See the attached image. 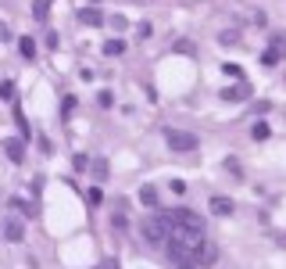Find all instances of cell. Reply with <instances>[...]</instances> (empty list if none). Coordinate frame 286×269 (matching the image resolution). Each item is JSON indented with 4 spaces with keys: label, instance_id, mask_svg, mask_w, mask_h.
Listing matches in <instances>:
<instances>
[{
    "label": "cell",
    "instance_id": "2e32d148",
    "mask_svg": "<svg viewBox=\"0 0 286 269\" xmlns=\"http://www.w3.org/2000/svg\"><path fill=\"white\" fill-rule=\"evenodd\" d=\"M272 51H275L279 58L286 54V40H282V36H272Z\"/></svg>",
    "mask_w": 286,
    "mask_h": 269
},
{
    "label": "cell",
    "instance_id": "ac0fdd59",
    "mask_svg": "<svg viewBox=\"0 0 286 269\" xmlns=\"http://www.w3.org/2000/svg\"><path fill=\"white\" fill-rule=\"evenodd\" d=\"M225 75H233V79H240V65H222Z\"/></svg>",
    "mask_w": 286,
    "mask_h": 269
},
{
    "label": "cell",
    "instance_id": "ba28073f",
    "mask_svg": "<svg viewBox=\"0 0 286 269\" xmlns=\"http://www.w3.org/2000/svg\"><path fill=\"white\" fill-rule=\"evenodd\" d=\"M32 15H36V22H47V15H50V0H39Z\"/></svg>",
    "mask_w": 286,
    "mask_h": 269
},
{
    "label": "cell",
    "instance_id": "7c38bea8",
    "mask_svg": "<svg viewBox=\"0 0 286 269\" xmlns=\"http://www.w3.org/2000/svg\"><path fill=\"white\" fill-rule=\"evenodd\" d=\"M251 137H254V140H268V126H265V122H254Z\"/></svg>",
    "mask_w": 286,
    "mask_h": 269
},
{
    "label": "cell",
    "instance_id": "7402d4cb",
    "mask_svg": "<svg viewBox=\"0 0 286 269\" xmlns=\"http://www.w3.org/2000/svg\"><path fill=\"white\" fill-rule=\"evenodd\" d=\"M100 269H118V262H104V265H100Z\"/></svg>",
    "mask_w": 286,
    "mask_h": 269
},
{
    "label": "cell",
    "instance_id": "9a60e30c",
    "mask_svg": "<svg viewBox=\"0 0 286 269\" xmlns=\"http://www.w3.org/2000/svg\"><path fill=\"white\" fill-rule=\"evenodd\" d=\"M0 101H15V83H0Z\"/></svg>",
    "mask_w": 286,
    "mask_h": 269
},
{
    "label": "cell",
    "instance_id": "8fae6325",
    "mask_svg": "<svg viewBox=\"0 0 286 269\" xmlns=\"http://www.w3.org/2000/svg\"><path fill=\"white\" fill-rule=\"evenodd\" d=\"M243 90H247V86H233V90H222V97L225 101H243Z\"/></svg>",
    "mask_w": 286,
    "mask_h": 269
},
{
    "label": "cell",
    "instance_id": "4fadbf2b",
    "mask_svg": "<svg viewBox=\"0 0 286 269\" xmlns=\"http://www.w3.org/2000/svg\"><path fill=\"white\" fill-rule=\"evenodd\" d=\"M93 176H97V180L107 176V162H104V158H93Z\"/></svg>",
    "mask_w": 286,
    "mask_h": 269
},
{
    "label": "cell",
    "instance_id": "52a82bcc",
    "mask_svg": "<svg viewBox=\"0 0 286 269\" xmlns=\"http://www.w3.org/2000/svg\"><path fill=\"white\" fill-rule=\"evenodd\" d=\"M140 201H143L147 208H157V190H154L150 183H143V190H140Z\"/></svg>",
    "mask_w": 286,
    "mask_h": 269
},
{
    "label": "cell",
    "instance_id": "ffe728a7",
    "mask_svg": "<svg viewBox=\"0 0 286 269\" xmlns=\"http://www.w3.org/2000/svg\"><path fill=\"white\" fill-rule=\"evenodd\" d=\"M90 165V155H75V169H86Z\"/></svg>",
    "mask_w": 286,
    "mask_h": 269
},
{
    "label": "cell",
    "instance_id": "5b68a950",
    "mask_svg": "<svg viewBox=\"0 0 286 269\" xmlns=\"http://www.w3.org/2000/svg\"><path fill=\"white\" fill-rule=\"evenodd\" d=\"M233 208H236V205H233L229 198H222V194L211 198V212H215V215H233Z\"/></svg>",
    "mask_w": 286,
    "mask_h": 269
},
{
    "label": "cell",
    "instance_id": "d6986e66",
    "mask_svg": "<svg viewBox=\"0 0 286 269\" xmlns=\"http://www.w3.org/2000/svg\"><path fill=\"white\" fill-rule=\"evenodd\" d=\"M261 61H265V65H279V54H275V51H265V58H261Z\"/></svg>",
    "mask_w": 286,
    "mask_h": 269
},
{
    "label": "cell",
    "instance_id": "8992f818",
    "mask_svg": "<svg viewBox=\"0 0 286 269\" xmlns=\"http://www.w3.org/2000/svg\"><path fill=\"white\" fill-rule=\"evenodd\" d=\"M79 22H83V25H104L107 18H104L97 8H86V11H79Z\"/></svg>",
    "mask_w": 286,
    "mask_h": 269
},
{
    "label": "cell",
    "instance_id": "e0dca14e",
    "mask_svg": "<svg viewBox=\"0 0 286 269\" xmlns=\"http://www.w3.org/2000/svg\"><path fill=\"white\" fill-rule=\"evenodd\" d=\"M218 43H225V47H229V43H240V32H222Z\"/></svg>",
    "mask_w": 286,
    "mask_h": 269
},
{
    "label": "cell",
    "instance_id": "6da1fadb",
    "mask_svg": "<svg viewBox=\"0 0 286 269\" xmlns=\"http://www.w3.org/2000/svg\"><path fill=\"white\" fill-rule=\"evenodd\" d=\"M140 234H143L147 244H165L168 241V219L165 215H147L140 222Z\"/></svg>",
    "mask_w": 286,
    "mask_h": 269
},
{
    "label": "cell",
    "instance_id": "5bb4252c",
    "mask_svg": "<svg viewBox=\"0 0 286 269\" xmlns=\"http://www.w3.org/2000/svg\"><path fill=\"white\" fill-rule=\"evenodd\" d=\"M11 208H18L22 215H32V205H29V201H22V198H11Z\"/></svg>",
    "mask_w": 286,
    "mask_h": 269
},
{
    "label": "cell",
    "instance_id": "3957f363",
    "mask_svg": "<svg viewBox=\"0 0 286 269\" xmlns=\"http://www.w3.org/2000/svg\"><path fill=\"white\" fill-rule=\"evenodd\" d=\"M0 230H4V237H8L11 244H22V241H25V226H22L18 215H4V226H0Z\"/></svg>",
    "mask_w": 286,
    "mask_h": 269
},
{
    "label": "cell",
    "instance_id": "9c48e42d",
    "mask_svg": "<svg viewBox=\"0 0 286 269\" xmlns=\"http://www.w3.org/2000/svg\"><path fill=\"white\" fill-rule=\"evenodd\" d=\"M18 51H22V58H36V43L29 40V36H25V40H18Z\"/></svg>",
    "mask_w": 286,
    "mask_h": 269
},
{
    "label": "cell",
    "instance_id": "7a4b0ae2",
    "mask_svg": "<svg viewBox=\"0 0 286 269\" xmlns=\"http://www.w3.org/2000/svg\"><path fill=\"white\" fill-rule=\"evenodd\" d=\"M165 140H168V147H172V151H197V147H200L197 133H190V129H168V133H165Z\"/></svg>",
    "mask_w": 286,
    "mask_h": 269
},
{
    "label": "cell",
    "instance_id": "44dd1931",
    "mask_svg": "<svg viewBox=\"0 0 286 269\" xmlns=\"http://www.w3.org/2000/svg\"><path fill=\"white\" fill-rule=\"evenodd\" d=\"M275 244H279V248H286V234H279V241H275Z\"/></svg>",
    "mask_w": 286,
    "mask_h": 269
},
{
    "label": "cell",
    "instance_id": "30bf717a",
    "mask_svg": "<svg viewBox=\"0 0 286 269\" xmlns=\"http://www.w3.org/2000/svg\"><path fill=\"white\" fill-rule=\"evenodd\" d=\"M122 51H126V43H122V40H107L104 43V54H122Z\"/></svg>",
    "mask_w": 286,
    "mask_h": 269
},
{
    "label": "cell",
    "instance_id": "277c9868",
    "mask_svg": "<svg viewBox=\"0 0 286 269\" xmlns=\"http://www.w3.org/2000/svg\"><path fill=\"white\" fill-rule=\"evenodd\" d=\"M4 155H8L15 165H22V162H25V140H22V137H11V140H4Z\"/></svg>",
    "mask_w": 286,
    "mask_h": 269
}]
</instances>
